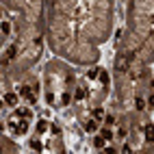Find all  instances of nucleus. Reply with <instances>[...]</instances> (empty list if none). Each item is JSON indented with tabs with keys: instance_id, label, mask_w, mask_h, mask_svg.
Masks as SVG:
<instances>
[{
	"instance_id": "nucleus-11",
	"label": "nucleus",
	"mask_w": 154,
	"mask_h": 154,
	"mask_svg": "<svg viewBox=\"0 0 154 154\" xmlns=\"http://www.w3.org/2000/svg\"><path fill=\"white\" fill-rule=\"evenodd\" d=\"M104 146H106V139L102 137V135L94 137V148H96V150H104Z\"/></svg>"
},
{
	"instance_id": "nucleus-17",
	"label": "nucleus",
	"mask_w": 154,
	"mask_h": 154,
	"mask_svg": "<svg viewBox=\"0 0 154 154\" xmlns=\"http://www.w3.org/2000/svg\"><path fill=\"white\" fill-rule=\"evenodd\" d=\"M104 152H109V154H115L117 150H115V148H111V146H104Z\"/></svg>"
},
{
	"instance_id": "nucleus-12",
	"label": "nucleus",
	"mask_w": 154,
	"mask_h": 154,
	"mask_svg": "<svg viewBox=\"0 0 154 154\" xmlns=\"http://www.w3.org/2000/svg\"><path fill=\"white\" fill-rule=\"evenodd\" d=\"M146 106H148V102L143 98H135V109L137 111H146Z\"/></svg>"
},
{
	"instance_id": "nucleus-18",
	"label": "nucleus",
	"mask_w": 154,
	"mask_h": 154,
	"mask_svg": "<svg viewBox=\"0 0 154 154\" xmlns=\"http://www.w3.org/2000/svg\"><path fill=\"white\" fill-rule=\"evenodd\" d=\"M122 152H126V154H128V152H132V148H130L128 143H126V146H122Z\"/></svg>"
},
{
	"instance_id": "nucleus-5",
	"label": "nucleus",
	"mask_w": 154,
	"mask_h": 154,
	"mask_svg": "<svg viewBox=\"0 0 154 154\" xmlns=\"http://www.w3.org/2000/svg\"><path fill=\"white\" fill-rule=\"evenodd\" d=\"M98 128H100V122L94 119V117H89V119L83 122V130L85 132H98Z\"/></svg>"
},
{
	"instance_id": "nucleus-9",
	"label": "nucleus",
	"mask_w": 154,
	"mask_h": 154,
	"mask_svg": "<svg viewBox=\"0 0 154 154\" xmlns=\"http://www.w3.org/2000/svg\"><path fill=\"white\" fill-rule=\"evenodd\" d=\"M50 126H52V124H50L48 119H39L35 128H37V132H42V135H44V132H50Z\"/></svg>"
},
{
	"instance_id": "nucleus-15",
	"label": "nucleus",
	"mask_w": 154,
	"mask_h": 154,
	"mask_svg": "<svg viewBox=\"0 0 154 154\" xmlns=\"http://www.w3.org/2000/svg\"><path fill=\"white\" fill-rule=\"evenodd\" d=\"M117 139H119V141L126 139V126H119V130H117Z\"/></svg>"
},
{
	"instance_id": "nucleus-16",
	"label": "nucleus",
	"mask_w": 154,
	"mask_h": 154,
	"mask_svg": "<svg viewBox=\"0 0 154 154\" xmlns=\"http://www.w3.org/2000/svg\"><path fill=\"white\" fill-rule=\"evenodd\" d=\"M148 106H150V109L154 111V91H152V96L148 98Z\"/></svg>"
},
{
	"instance_id": "nucleus-14",
	"label": "nucleus",
	"mask_w": 154,
	"mask_h": 154,
	"mask_svg": "<svg viewBox=\"0 0 154 154\" xmlns=\"http://www.w3.org/2000/svg\"><path fill=\"white\" fill-rule=\"evenodd\" d=\"M104 124H106V126H115V124H117V122H115V115H106V117H104Z\"/></svg>"
},
{
	"instance_id": "nucleus-13",
	"label": "nucleus",
	"mask_w": 154,
	"mask_h": 154,
	"mask_svg": "<svg viewBox=\"0 0 154 154\" xmlns=\"http://www.w3.org/2000/svg\"><path fill=\"white\" fill-rule=\"evenodd\" d=\"M100 135H102V137H104L106 141H111V139H113V130H111V128L106 126V128H102V130H100Z\"/></svg>"
},
{
	"instance_id": "nucleus-4",
	"label": "nucleus",
	"mask_w": 154,
	"mask_h": 154,
	"mask_svg": "<svg viewBox=\"0 0 154 154\" xmlns=\"http://www.w3.org/2000/svg\"><path fill=\"white\" fill-rule=\"evenodd\" d=\"M20 98H22V96H20V94H15V91H7V94L2 96V102H5V104L7 106H17L20 104Z\"/></svg>"
},
{
	"instance_id": "nucleus-19",
	"label": "nucleus",
	"mask_w": 154,
	"mask_h": 154,
	"mask_svg": "<svg viewBox=\"0 0 154 154\" xmlns=\"http://www.w3.org/2000/svg\"><path fill=\"white\" fill-rule=\"evenodd\" d=\"M150 87H152V91H154V78H152V80H150Z\"/></svg>"
},
{
	"instance_id": "nucleus-3",
	"label": "nucleus",
	"mask_w": 154,
	"mask_h": 154,
	"mask_svg": "<svg viewBox=\"0 0 154 154\" xmlns=\"http://www.w3.org/2000/svg\"><path fill=\"white\" fill-rule=\"evenodd\" d=\"M20 96L26 98L28 104H35L37 98H39V83H37V78L33 76V80H28V83H24L22 87H20Z\"/></svg>"
},
{
	"instance_id": "nucleus-7",
	"label": "nucleus",
	"mask_w": 154,
	"mask_h": 154,
	"mask_svg": "<svg viewBox=\"0 0 154 154\" xmlns=\"http://www.w3.org/2000/svg\"><path fill=\"white\" fill-rule=\"evenodd\" d=\"M87 96H89L87 85H78V87H76V91H74V100H76V102H83Z\"/></svg>"
},
{
	"instance_id": "nucleus-2",
	"label": "nucleus",
	"mask_w": 154,
	"mask_h": 154,
	"mask_svg": "<svg viewBox=\"0 0 154 154\" xmlns=\"http://www.w3.org/2000/svg\"><path fill=\"white\" fill-rule=\"evenodd\" d=\"M30 122H33V119L15 115V113H13L11 119H9V128H11V132L15 137H24V135H28V130H30Z\"/></svg>"
},
{
	"instance_id": "nucleus-8",
	"label": "nucleus",
	"mask_w": 154,
	"mask_h": 154,
	"mask_svg": "<svg viewBox=\"0 0 154 154\" xmlns=\"http://www.w3.org/2000/svg\"><path fill=\"white\" fill-rule=\"evenodd\" d=\"M91 117L98 119V122H102V119L106 117V113H104V109H102V106H94V109H91Z\"/></svg>"
},
{
	"instance_id": "nucleus-1",
	"label": "nucleus",
	"mask_w": 154,
	"mask_h": 154,
	"mask_svg": "<svg viewBox=\"0 0 154 154\" xmlns=\"http://www.w3.org/2000/svg\"><path fill=\"white\" fill-rule=\"evenodd\" d=\"M74 87V74L61 63H48L46 67V100L52 106L69 104V89Z\"/></svg>"
},
{
	"instance_id": "nucleus-6",
	"label": "nucleus",
	"mask_w": 154,
	"mask_h": 154,
	"mask_svg": "<svg viewBox=\"0 0 154 154\" xmlns=\"http://www.w3.org/2000/svg\"><path fill=\"white\" fill-rule=\"evenodd\" d=\"M143 139L148 143H154V124L152 122H146V126H143Z\"/></svg>"
},
{
	"instance_id": "nucleus-10",
	"label": "nucleus",
	"mask_w": 154,
	"mask_h": 154,
	"mask_svg": "<svg viewBox=\"0 0 154 154\" xmlns=\"http://www.w3.org/2000/svg\"><path fill=\"white\" fill-rule=\"evenodd\" d=\"M28 148H30V150H35V152H44V150H46V148H44V143L39 141V139H30V141H28Z\"/></svg>"
}]
</instances>
